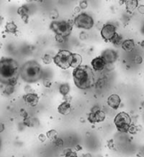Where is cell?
<instances>
[{
    "instance_id": "cell-1",
    "label": "cell",
    "mask_w": 144,
    "mask_h": 157,
    "mask_svg": "<svg viewBox=\"0 0 144 157\" xmlns=\"http://www.w3.org/2000/svg\"><path fill=\"white\" fill-rule=\"evenodd\" d=\"M20 74L17 61L11 58L0 60V82L5 85H15Z\"/></svg>"
},
{
    "instance_id": "cell-2",
    "label": "cell",
    "mask_w": 144,
    "mask_h": 157,
    "mask_svg": "<svg viewBox=\"0 0 144 157\" xmlns=\"http://www.w3.org/2000/svg\"><path fill=\"white\" fill-rule=\"evenodd\" d=\"M72 75L76 86L80 89H87L95 83L93 71L88 66H80L75 68Z\"/></svg>"
},
{
    "instance_id": "cell-3",
    "label": "cell",
    "mask_w": 144,
    "mask_h": 157,
    "mask_svg": "<svg viewBox=\"0 0 144 157\" xmlns=\"http://www.w3.org/2000/svg\"><path fill=\"white\" fill-rule=\"evenodd\" d=\"M20 77L26 82H36L42 77V70L35 60H30L20 68Z\"/></svg>"
},
{
    "instance_id": "cell-4",
    "label": "cell",
    "mask_w": 144,
    "mask_h": 157,
    "mask_svg": "<svg viewBox=\"0 0 144 157\" xmlns=\"http://www.w3.org/2000/svg\"><path fill=\"white\" fill-rule=\"evenodd\" d=\"M72 54L73 53L69 50L61 49L53 58V62L58 67H59L63 70H66L71 66Z\"/></svg>"
},
{
    "instance_id": "cell-5",
    "label": "cell",
    "mask_w": 144,
    "mask_h": 157,
    "mask_svg": "<svg viewBox=\"0 0 144 157\" xmlns=\"http://www.w3.org/2000/svg\"><path fill=\"white\" fill-rule=\"evenodd\" d=\"M74 25V21H53L50 25V28L53 32L57 34L63 36L64 38L68 37L72 31V26Z\"/></svg>"
},
{
    "instance_id": "cell-6",
    "label": "cell",
    "mask_w": 144,
    "mask_h": 157,
    "mask_svg": "<svg viewBox=\"0 0 144 157\" xmlns=\"http://www.w3.org/2000/svg\"><path fill=\"white\" fill-rule=\"evenodd\" d=\"M115 125L120 132H127L131 125V117L126 112H120L115 117Z\"/></svg>"
},
{
    "instance_id": "cell-7",
    "label": "cell",
    "mask_w": 144,
    "mask_h": 157,
    "mask_svg": "<svg viewBox=\"0 0 144 157\" xmlns=\"http://www.w3.org/2000/svg\"><path fill=\"white\" fill-rule=\"evenodd\" d=\"M74 25H76V26H77L78 28L89 30L94 26V21L91 15L86 13H82L76 17L74 21Z\"/></svg>"
},
{
    "instance_id": "cell-8",
    "label": "cell",
    "mask_w": 144,
    "mask_h": 157,
    "mask_svg": "<svg viewBox=\"0 0 144 157\" xmlns=\"http://www.w3.org/2000/svg\"><path fill=\"white\" fill-rule=\"evenodd\" d=\"M100 31L102 38L107 42H111L117 34L116 27L112 24H105Z\"/></svg>"
},
{
    "instance_id": "cell-9",
    "label": "cell",
    "mask_w": 144,
    "mask_h": 157,
    "mask_svg": "<svg viewBox=\"0 0 144 157\" xmlns=\"http://www.w3.org/2000/svg\"><path fill=\"white\" fill-rule=\"evenodd\" d=\"M103 59L104 60L106 64H114L118 58V54L113 49H106L102 53Z\"/></svg>"
},
{
    "instance_id": "cell-10",
    "label": "cell",
    "mask_w": 144,
    "mask_h": 157,
    "mask_svg": "<svg viewBox=\"0 0 144 157\" xmlns=\"http://www.w3.org/2000/svg\"><path fill=\"white\" fill-rule=\"evenodd\" d=\"M105 112L99 110L98 111H94L92 112L91 111V113H89L88 115V121L92 123H97V122H101L104 121L105 119Z\"/></svg>"
},
{
    "instance_id": "cell-11",
    "label": "cell",
    "mask_w": 144,
    "mask_h": 157,
    "mask_svg": "<svg viewBox=\"0 0 144 157\" xmlns=\"http://www.w3.org/2000/svg\"><path fill=\"white\" fill-rule=\"evenodd\" d=\"M106 62L104 61V60L103 59L102 56L99 57H96L91 61V66L92 67V70L95 71H103L106 67Z\"/></svg>"
},
{
    "instance_id": "cell-12",
    "label": "cell",
    "mask_w": 144,
    "mask_h": 157,
    "mask_svg": "<svg viewBox=\"0 0 144 157\" xmlns=\"http://www.w3.org/2000/svg\"><path fill=\"white\" fill-rule=\"evenodd\" d=\"M24 101L26 102V105L31 107H35L39 102V97L37 93H26V95L23 97Z\"/></svg>"
},
{
    "instance_id": "cell-13",
    "label": "cell",
    "mask_w": 144,
    "mask_h": 157,
    "mask_svg": "<svg viewBox=\"0 0 144 157\" xmlns=\"http://www.w3.org/2000/svg\"><path fill=\"white\" fill-rule=\"evenodd\" d=\"M120 103H121V99L119 98V96L117 95V94H112L110 95L108 99H107V104L108 105L114 109V110H116L118 109L119 106L120 105Z\"/></svg>"
},
{
    "instance_id": "cell-14",
    "label": "cell",
    "mask_w": 144,
    "mask_h": 157,
    "mask_svg": "<svg viewBox=\"0 0 144 157\" xmlns=\"http://www.w3.org/2000/svg\"><path fill=\"white\" fill-rule=\"evenodd\" d=\"M71 110V106H70V102H67V101H65L63 102L62 104L59 105L58 107V111L59 114L63 115V116H66L68 115Z\"/></svg>"
},
{
    "instance_id": "cell-15",
    "label": "cell",
    "mask_w": 144,
    "mask_h": 157,
    "mask_svg": "<svg viewBox=\"0 0 144 157\" xmlns=\"http://www.w3.org/2000/svg\"><path fill=\"white\" fill-rule=\"evenodd\" d=\"M126 8L127 12L131 13L138 7V0H126Z\"/></svg>"
},
{
    "instance_id": "cell-16",
    "label": "cell",
    "mask_w": 144,
    "mask_h": 157,
    "mask_svg": "<svg viewBox=\"0 0 144 157\" xmlns=\"http://www.w3.org/2000/svg\"><path fill=\"white\" fill-rule=\"evenodd\" d=\"M121 47L125 51L130 52L135 48V43L132 39H126L121 43Z\"/></svg>"
},
{
    "instance_id": "cell-17",
    "label": "cell",
    "mask_w": 144,
    "mask_h": 157,
    "mask_svg": "<svg viewBox=\"0 0 144 157\" xmlns=\"http://www.w3.org/2000/svg\"><path fill=\"white\" fill-rule=\"evenodd\" d=\"M28 11H29V10H28V9H27L26 6H21V7H20V8L17 10V13L21 16V19H22V21H23L25 23L28 22V18H29Z\"/></svg>"
},
{
    "instance_id": "cell-18",
    "label": "cell",
    "mask_w": 144,
    "mask_h": 157,
    "mask_svg": "<svg viewBox=\"0 0 144 157\" xmlns=\"http://www.w3.org/2000/svg\"><path fill=\"white\" fill-rule=\"evenodd\" d=\"M81 62H82V58L80 54H78V53H73L72 54V60H71L70 67H73L74 69L77 68L81 65Z\"/></svg>"
},
{
    "instance_id": "cell-19",
    "label": "cell",
    "mask_w": 144,
    "mask_h": 157,
    "mask_svg": "<svg viewBox=\"0 0 144 157\" xmlns=\"http://www.w3.org/2000/svg\"><path fill=\"white\" fill-rule=\"evenodd\" d=\"M17 26L15 25V23L14 21H10V22H8L5 26V30L7 32H10V33H16L17 32Z\"/></svg>"
},
{
    "instance_id": "cell-20",
    "label": "cell",
    "mask_w": 144,
    "mask_h": 157,
    "mask_svg": "<svg viewBox=\"0 0 144 157\" xmlns=\"http://www.w3.org/2000/svg\"><path fill=\"white\" fill-rule=\"evenodd\" d=\"M70 90V85L67 84V83L61 84L60 87H59V93H60V94H62L63 96H66L67 94H69Z\"/></svg>"
},
{
    "instance_id": "cell-21",
    "label": "cell",
    "mask_w": 144,
    "mask_h": 157,
    "mask_svg": "<svg viewBox=\"0 0 144 157\" xmlns=\"http://www.w3.org/2000/svg\"><path fill=\"white\" fill-rule=\"evenodd\" d=\"M46 136H47V138H49L50 140H55L56 138H57V136H58V132L56 130H50V131H48L47 132V134H46Z\"/></svg>"
},
{
    "instance_id": "cell-22",
    "label": "cell",
    "mask_w": 144,
    "mask_h": 157,
    "mask_svg": "<svg viewBox=\"0 0 144 157\" xmlns=\"http://www.w3.org/2000/svg\"><path fill=\"white\" fill-rule=\"evenodd\" d=\"M14 91V85H6V87L4 88L3 93L6 95H11Z\"/></svg>"
},
{
    "instance_id": "cell-23",
    "label": "cell",
    "mask_w": 144,
    "mask_h": 157,
    "mask_svg": "<svg viewBox=\"0 0 144 157\" xmlns=\"http://www.w3.org/2000/svg\"><path fill=\"white\" fill-rule=\"evenodd\" d=\"M53 58L51 57V55L50 54H45L43 57H42V61H43V63L45 64V65H48V64H50L51 62H52Z\"/></svg>"
},
{
    "instance_id": "cell-24",
    "label": "cell",
    "mask_w": 144,
    "mask_h": 157,
    "mask_svg": "<svg viewBox=\"0 0 144 157\" xmlns=\"http://www.w3.org/2000/svg\"><path fill=\"white\" fill-rule=\"evenodd\" d=\"M24 124L27 126V127H32L33 126V119L30 117L24 118Z\"/></svg>"
},
{
    "instance_id": "cell-25",
    "label": "cell",
    "mask_w": 144,
    "mask_h": 157,
    "mask_svg": "<svg viewBox=\"0 0 144 157\" xmlns=\"http://www.w3.org/2000/svg\"><path fill=\"white\" fill-rule=\"evenodd\" d=\"M88 4H87V2L85 1V0H82L80 2V4H79V7L81 8V10H86L87 8Z\"/></svg>"
},
{
    "instance_id": "cell-26",
    "label": "cell",
    "mask_w": 144,
    "mask_h": 157,
    "mask_svg": "<svg viewBox=\"0 0 144 157\" xmlns=\"http://www.w3.org/2000/svg\"><path fill=\"white\" fill-rule=\"evenodd\" d=\"M120 41H121V37H120L119 35H118V34H116V35H115V37L112 39L111 43H113L114 44H118Z\"/></svg>"
},
{
    "instance_id": "cell-27",
    "label": "cell",
    "mask_w": 144,
    "mask_h": 157,
    "mask_svg": "<svg viewBox=\"0 0 144 157\" xmlns=\"http://www.w3.org/2000/svg\"><path fill=\"white\" fill-rule=\"evenodd\" d=\"M143 58H142V56H140V55H136V56H135V58H134V62L135 63H136V64H142L143 63Z\"/></svg>"
},
{
    "instance_id": "cell-28",
    "label": "cell",
    "mask_w": 144,
    "mask_h": 157,
    "mask_svg": "<svg viewBox=\"0 0 144 157\" xmlns=\"http://www.w3.org/2000/svg\"><path fill=\"white\" fill-rule=\"evenodd\" d=\"M65 38H64L63 36L55 34V40H56V42H58V43H63V42L65 41Z\"/></svg>"
},
{
    "instance_id": "cell-29",
    "label": "cell",
    "mask_w": 144,
    "mask_h": 157,
    "mask_svg": "<svg viewBox=\"0 0 144 157\" xmlns=\"http://www.w3.org/2000/svg\"><path fill=\"white\" fill-rule=\"evenodd\" d=\"M50 17L52 19H57L59 17V13L57 10H52L51 13H50Z\"/></svg>"
},
{
    "instance_id": "cell-30",
    "label": "cell",
    "mask_w": 144,
    "mask_h": 157,
    "mask_svg": "<svg viewBox=\"0 0 144 157\" xmlns=\"http://www.w3.org/2000/svg\"><path fill=\"white\" fill-rule=\"evenodd\" d=\"M54 144H55L56 146L59 147V146H61V145L63 144V140H62L61 138H56V139L54 140Z\"/></svg>"
},
{
    "instance_id": "cell-31",
    "label": "cell",
    "mask_w": 144,
    "mask_h": 157,
    "mask_svg": "<svg viewBox=\"0 0 144 157\" xmlns=\"http://www.w3.org/2000/svg\"><path fill=\"white\" fill-rule=\"evenodd\" d=\"M24 90H25V92H26V93H34L33 89L31 88V86H28V85L25 87Z\"/></svg>"
},
{
    "instance_id": "cell-32",
    "label": "cell",
    "mask_w": 144,
    "mask_h": 157,
    "mask_svg": "<svg viewBox=\"0 0 144 157\" xmlns=\"http://www.w3.org/2000/svg\"><path fill=\"white\" fill-rule=\"evenodd\" d=\"M137 11L141 14H144V5H140L137 7Z\"/></svg>"
},
{
    "instance_id": "cell-33",
    "label": "cell",
    "mask_w": 144,
    "mask_h": 157,
    "mask_svg": "<svg viewBox=\"0 0 144 157\" xmlns=\"http://www.w3.org/2000/svg\"><path fill=\"white\" fill-rule=\"evenodd\" d=\"M66 157H77V155H76V152L70 151V153H68V154L66 155Z\"/></svg>"
},
{
    "instance_id": "cell-34",
    "label": "cell",
    "mask_w": 144,
    "mask_h": 157,
    "mask_svg": "<svg viewBox=\"0 0 144 157\" xmlns=\"http://www.w3.org/2000/svg\"><path fill=\"white\" fill-rule=\"evenodd\" d=\"M87 33H85V32H81V34H80V38H81V40H85L87 38Z\"/></svg>"
},
{
    "instance_id": "cell-35",
    "label": "cell",
    "mask_w": 144,
    "mask_h": 157,
    "mask_svg": "<svg viewBox=\"0 0 144 157\" xmlns=\"http://www.w3.org/2000/svg\"><path fill=\"white\" fill-rule=\"evenodd\" d=\"M43 85L46 87V88H50L51 87V82L48 81V80H45L43 82Z\"/></svg>"
},
{
    "instance_id": "cell-36",
    "label": "cell",
    "mask_w": 144,
    "mask_h": 157,
    "mask_svg": "<svg viewBox=\"0 0 144 157\" xmlns=\"http://www.w3.org/2000/svg\"><path fill=\"white\" fill-rule=\"evenodd\" d=\"M46 138H47V136H45L44 134H40L38 136V139L41 142H44L46 140Z\"/></svg>"
},
{
    "instance_id": "cell-37",
    "label": "cell",
    "mask_w": 144,
    "mask_h": 157,
    "mask_svg": "<svg viewBox=\"0 0 144 157\" xmlns=\"http://www.w3.org/2000/svg\"><path fill=\"white\" fill-rule=\"evenodd\" d=\"M20 116L23 117L24 118L28 117V114H27V112L25 110H20Z\"/></svg>"
},
{
    "instance_id": "cell-38",
    "label": "cell",
    "mask_w": 144,
    "mask_h": 157,
    "mask_svg": "<svg viewBox=\"0 0 144 157\" xmlns=\"http://www.w3.org/2000/svg\"><path fill=\"white\" fill-rule=\"evenodd\" d=\"M136 127L135 126H131L130 127V128H129V132H131V133H135L136 132Z\"/></svg>"
},
{
    "instance_id": "cell-39",
    "label": "cell",
    "mask_w": 144,
    "mask_h": 157,
    "mask_svg": "<svg viewBox=\"0 0 144 157\" xmlns=\"http://www.w3.org/2000/svg\"><path fill=\"white\" fill-rule=\"evenodd\" d=\"M81 8L80 7H76L75 9H74V13H80V11H81Z\"/></svg>"
},
{
    "instance_id": "cell-40",
    "label": "cell",
    "mask_w": 144,
    "mask_h": 157,
    "mask_svg": "<svg viewBox=\"0 0 144 157\" xmlns=\"http://www.w3.org/2000/svg\"><path fill=\"white\" fill-rule=\"evenodd\" d=\"M114 142H113V140H110L109 142V148H110V149H113V147H114Z\"/></svg>"
},
{
    "instance_id": "cell-41",
    "label": "cell",
    "mask_w": 144,
    "mask_h": 157,
    "mask_svg": "<svg viewBox=\"0 0 144 157\" xmlns=\"http://www.w3.org/2000/svg\"><path fill=\"white\" fill-rule=\"evenodd\" d=\"M75 149H76V151H80V150H81L82 149V147H81V145H76V147H75Z\"/></svg>"
},
{
    "instance_id": "cell-42",
    "label": "cell",
    "mask_w": 144,
    "mask_h": 157,
    "mask_svg": "<svg viewBox=\"0 0 144 157\" xmlns=\"http://www.w3.org/2000/svg\"><path fill=\"white\" fill-rule=\"evenodd\" d=\"M4 131V125L3 123H0V132H3Z\"/></svg>"
},
{
    "instance_id": "cell-43",
    "label": "cell",
    "mask_w": 144,
    "mask_h": 157,
    "mask_svg": "<svg viewBox=\"0 0 144 157\" xmlns=\"http://www.w3.org/2000/svg\"><path fill=\"white\" fill-rule=\"evenodd\" d=\"M83 157H92V156H91V154H89V153H87V154H85V155L83 156Z\"/></svg>"
},
{
    "instance_id": "cell-44",
    "label": "cell",
    "mask_w": 144,
    "mask_h": 157,
    "mask_svg": "<svg viewBox=\"0 0 144 157\" xmlns=\"http://www.w3.org/2000/svg\"><path fill=\"white\" fill-rule=\"evenodd\" d=\"M123 3H126V1H125V0H119V3H120V4Z\"/></svg>"
},
{
    "instance_id": "cell-45",
    "label": "cell",
    "mask_w": 144,
    "mask_h": 157,
    "mask_svg": "<svg viewBox=\"0 0 144 157\" xmlns=\"http://www.w3.org/2000/svg\"><path fill=\"white\" fill-rule=\"evenodd\" d=\"M141 44H142V47H144V41L143 42H142V43H141Z\"/></svg>"
},
{
    "instance_id": "cell-46",
    "label": "cell",
    "mask_w": 144,
    "mask_h": 157,
    "mask_svg": "<svg viewBox=\"0 0 144 157\" xmlns=\"http://www.w3.org/2000/svg\"><path fill=\"white\" fill-rule=\"evenodd\" d=\"M2 46H3V44H2V43H1V42H0V49H1V48H2Z\"/></svg>"
},
{
    "instance_id": "cell-47",
    "label": "cell",
    "mask_w": 144,
    "mask_h": 157,
    "mask_svg": "<svg viewBox=\"0 0 144 157\" xmlns=\"http://www.w3.org/2000/svg\"><path fill=\"white\" fill-rule=\"evenodd\" d=\"M33 1H36V2H38V1H41V0H33Z\"/></svg>"
},
{
    "instance_id": "cell-48",
    "label": "cell",
    "mask_w": 144,
    "mask_h": 157,
    "mask_svg": "<svg viewBox=\"0 0 144 157\" xmlns=\"http://www.w3.org/2000/svg\"><path fill=\"white\" fill-rule=\"evenodd\" d=\"M27 2H31V1H32V0H26Z\"/></svg>"
}]
</instances>
